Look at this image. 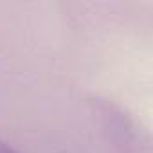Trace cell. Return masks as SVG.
Instances as JSON below:
<instances>
[{"instance_id":"cell-1","label":"cell","mask_w":153,"mask_h":153,"mask_svg":"<svg viewBox=\"0 0 153 153\" xmlns=\"http://www.w3.org/2000/svg\"><path fill=\"white\" fill-rule=\"evenodd\" d=\"M0 153H18L13 146H9L7 142H4V140H0Z\"/></svg>"}]
</instances>
